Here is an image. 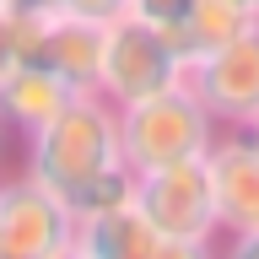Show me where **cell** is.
Returning a JSON list of instances; mask_svg holds the SVG:
<instances>
[{"instance_id":"cell-1","label":"cell","mask_w":259,"mask_h":259,"mask_svg":"<svg viewBox=\"0 0 259 259\" xmlns=\"http://www.w3.org/2000/svg\"><path fill=\"white\" fill-rule=\"evenodd\" d=\"M119 108L103 92H76L49 124L27 135V167L22 173L38 178L44 189H54L70 205L92 178L119 167Z\"/></svg>"},{"instance_id":"cell-2","label":"cell","mask_w":259,"mask_h":259,"mask_svg":"<svg viewBox=\"0 0 259 259\" xmlns=\"http://www.w3.org/2000/svg\"><path fill=\"white\" fill-rule=\"evenodd\" d=\"M216 119L205 113V103L178 81L167 92H151L141 103L119 108V157L135 173L151 167H173V162H200L216 141Z\"/></svg>"},{"instance_id":"cell-3","label":"cell","mask_w":259,"mask_h":259,"mask_svg":"<svg viewBox=\"0 0 259 259\" xmlns=\"http://www.w3.org/2000/svg\"><path fill=\"white\" fill-rule=\"evenodd\" d=\"M135 210L157 227V238L178 259H200L222 243L205 162H173V167L135 173Z\"/></svg>"},{"instance_id":"cell-4","label":"cell","mask_w":259,"mask_h":259,"mask_svg":"<svg viewBox=\"0 0 259 259\" xmlns=\"http://www.w3.org/2000/svg\"><path fill=\"white\" fill-rule=\"evenodd\" d=\"M184 81V60L178 49L162 38L157 27L135 22L130 11H119L103 27V65H97V92L108 97L113 108L141 103L151 92H167Z\"/></svg>"},{"instance_id":"cell-5","label":"cell","mask_w":259,"mask_h":259,"mask_svg":"<svg viewBox=\"0 0 259 259\" xmlns=\"http://www.w3.org/2000/svg\"><path fill=\"white\" fill-rule=\"evenodd\" d=\"M184 87H189L205 113L222 130H243L259 113V22L232 32L227 44L184 65Z\"/></svg>"},{"instance_id":"cell-6","label":"cell","mask_w":259,"mask_h":259,"mask_svg":"<svg viewBox=\"0 0 259 259\" xmlns=\"http://www.w3.org/2000/svg\"><path fill=\"white\" fill-rule=\"evenodd\" d=\"M70 205L38 178L0 173V259H70Z\"/></svg>"},{"instance_id":"cell-7","label":"cell","mask_w":259,"mask_h":259,"mask_svg":"<svg viewBox=\"0 0 259 259\" xmlns=\"http://www.w3.org/2000/svg\"><path fill=\"white\" fill-rule=\"evenodd\" d=\"M200 162H205V178H210L222 238L254 232L259 227V146L243 130H216V141Z\"/></svg>"},{"instance_id":"cell-8","label":"cell","mask_w":259,"mask_h":259,"mask_svg":"<svg viewBox=\"0 0 259 259\" xmlns=\"http://www.w3.org/2000/svg\"><path fill=\"white\" fill-rule=\"evenodd\" d=\"M70 254L76 259H178L157 238V227L135 210V200L113 205V210H97V216H76Z\"/></svg>"},{"instance_id":"cell-9","label":"cell","mask_w":259,"mask_h":259,"mask_svg":"<svg viewBox=\"0 0 259 259\" xmlns=\"http://www.w3.org/2000/svg\"><path fill=\"white\" fill-rule=\"evenodd\" d=\"M70 97H76V87L60 81L49 65H11V76L0 81V124L16 130V135H32V130L49 124Z\"/></svg>"},{"instance_id":"cell-10","label":"cell","mask_w":259,"mask_h":259,"mask_svg":"<svg viewBox=\"0 0 259 259\" xmlns=\"http://www.w3.org/2000/svg\"><path fill=\"white\" fill-rule=\"evenodd\" d=\"M248 22H254V16L243 11L238 0H194V11L167 32V44L178 49V60L189 65V60H200V54H210L216 44H227L232 32H243Z\"/></svg>"},{"instance_id":"cell-11","label":"cell","mask_w":259,"mask_h":259,"mask_svg":"<svg viewBox=\"0 0 259 259\" xmlns=\"http://www.w3.org/2000/svg\"><path fill=\"white\" fill-rule=\"evenodd\" d=\"M135 200V167H108L103 178H92L87 189L70 200V216H97V210H113V205H130Z\"/></svg>"},{"instance_id":"cell-12","label":"cell","mask_w":259,"mask_h":259,"mask_svg":"<svg viewBox=\"0 0 259 259\" xmlns=\"http://www.w3.org/2000/svg\"><path fill=\"white\" fill-rule=\"evenodd\" d=\"M124 11L135 16V22H146V27H157L162 38L184 22V16L194 11V0H124Z\"/></svg>"},{"instance_id":"cell-13","label":"cell","mask_w":259,"mask_h":259,"mask_svg":"<svg viewBox=\"0 0 259 259\" xmlns=\"http://www.w3.org/2000/svg\"><path fill=\"white\" fill-rule=\"evenodd\" d=\"M38 11H60V16H87V22H113L124 11V0H22Z\"/></svg>"},{"instance_id":"cell-14","label":"cell","mask_w":259,"mask_h":259,"mask_svg":"<svg viewBox=\"0 0 259 259\" xmlns=\"http://www.w3.org/2000/svg\"><path fill=\"white\" fill-rule=\"evenodd\" d=\"M227 254H232V259H259V227H254V232L227 238Z\"/></svg>"},{"instance_id":"cell-15","label":"cell","mask_w":259,"mask_h":259,"mask_svg":"<svg viewBox=\"0 0 259 259\" xmlns=\"http://www.w3.org/2000/svg\"><path fill=\"white\" fill-rule=\"evenodd\" d=\"M11 65H16V49H11V27H6V11H0V81L11 76Z\"/></svg>"},{"instance_id":"cell-16","label":"cell","mask_w":259,"mask_h":259,"mask_svg":"<svg viewBox=\"0 0 259 259\" xmlns=\"http://www.w3.org/2000/svg\"><path fill=\"white\" fill-rule=\"evenodd\" d=\"M243 135H248V141L259 146V113H254V119H248V124H243Z\"/></svg>"},{"instance_id":"cell-17","label":"cell","mask_w":259,"mask_h":259,"mask_svg":"<svg viewBox=\"0 0 259 259\" xmlns=\"http://www.w3.org/2000/svg\"><path fill=\"white\" fill-rule=\"evenodd\" d=\"M6 135H11V130L0 124V173H6Z\"/></svg>"},{"instance_id":"cell-18","label":"cell","mask_w":259,"mask_h":259,"mask_svg":"<svg viewBox=\"0 0 259 259\" xmlns=\"http://www.w3.org/2000/svg\"><path fill=\"white\" fill-rule=\"evenodd\" d=\"M238 6H243V11H248V16L259 22V0H238Z\"/></svg>"},{"instance_id":"cell-19","label":"cell","mask_w":259,"mask_h":259,"mask_svg":"<svg viewBox=\"0 0 259 259\" xmlns=\"http://www.w3.org/2000/svg\"><path fill=\"white\" fill-rule=\"evenodd\" d=\"M11 6H22V0H0V11H11Z\"/></svg>"}]
</instances>
